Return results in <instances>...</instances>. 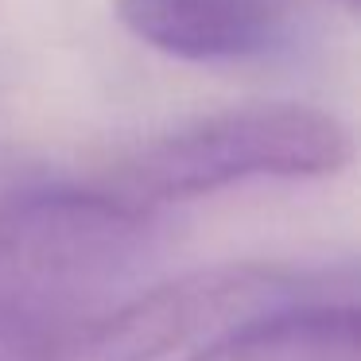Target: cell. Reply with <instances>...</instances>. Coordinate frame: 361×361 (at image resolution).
<instances>
[{
    "label": "cell",
    "mask_w": 361,
    "mask_h": 361,
    "mask_svg": "<svg viewBox=\"0 0 361 361\" xmlns=\"http://www.w3.org/2000/svg\"><path fill=\"white\" fill-rule=\"evenodd\" d=\"M350 164V133L311 105H241L140 144L109 190L156 210L249 179H319Z\"/></svg>",
    "instance_id": "cell-1"
},
{
    "label": "cell",
    "mask_w": 361,
    "mask_h": 361,
    "mask_svg": "<svg viewBox=\"0 0 361 361\" xmlns=\"http://www.w3.org/2000/svg\"><path fill=\"white\" fill-rule=\"evenodd\" d=\"M159 245L156 210L109 187H24L0 202V280L32 295H97Z\"/></svg>",
    "instance_id": "cell-2"
},
{
    "label": "cell",
    "mask_w": 361,
    "mask_h": 361,
    "mask_svg": "<svg viewBox=\"0 0 361 361\" xmlns=\"http://www.w3.org/2000/svg\"><path fill=\"white\" fill-rule=\"evenodd\" d=\"M187 361H361L357 307L303 299L229 326Z\"/></svg>",
    "instance_id": "cell-5"
},
{
    "label": "cell",
    "mask_w": 361,
    "mask_h": 361,
    "mask_svg": "<svg viewBox=\"0 0 361 361\" xmlns=\"http://www.w3.org/2000/svg\"><path fill=\"white\" fill-rule=\"evenodd\" d=\"M121 27L183 63H249L291 32L283 0H117Z\"/></svg>",
    "instance_id": "cell-4"
},
{
    "label": "cell",
    "mask_w": 361,
    "mask_h": 361,
    "mask_svg": "<svg viewBox=\"0 0 361 361\" xmlns=\"http://www.w3.org/2000/svg\"><path fill=\"white\" fill-rule=\"evenodd\" d=\"M311 288H319L311 272L283 264L198 268L94 319H63L59 361H156L206 330L311 299Z\"/></svg>",
    "instance_id": "cell-3"
},
{
    "label": "cell",
    "mask_w": 361,
    "mask_h": 361,
    "mask_svg": "<svg viewBox=\"0 0 361 361\" xmlns=\"http://www.w3.org/2000/svg\"><path fill=\"white\" fill-rule=\"evenodd\" d=\"M334 4H342L345 12H357V4H361V0H334Z\"/></svg>",
    "instance_id": "cell-6"
}]
</instances>
